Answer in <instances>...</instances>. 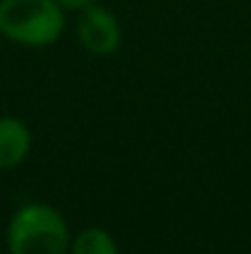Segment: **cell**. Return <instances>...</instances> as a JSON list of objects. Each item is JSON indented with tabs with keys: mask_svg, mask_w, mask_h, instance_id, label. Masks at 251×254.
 Masks as SVG:
<instances>
[{
	"mask_svg": "<svg viewBox=\"0 0 251 254\" xmlns=\"http://www.w3.org/2000/svg\"><path fill=\"white\" fill-rule=\"evenodd\" d=\"M79 12L82 15L77 22V37L84 50L96 57L113 55L121 45V25H118L116 15L96 2L82 7Z\"/></svg>",
	"mask_w": 251,
	"mask_h": 254,
	"instance_id": "cell-3",
	"label": "cell"
},
{
	"mask_svg": "<svg viewBox=\"0 0 251 254\" xmlns=\"http://www.w3.org/2000/svg\"><path fill=\"white\" fill-rule=\"evenodd\" d=\"M64 10H82L86 5H91V2H96V0H57Z\"/></svg>",
	"mask_w": 251,
	"mask_h": 254,
	"instance_id": "cell-6",
	"label": "cell"
},
{
	"mask_svg": "<svg viewBox=\"0 0 251 254\" xmlns=\"http://www.w3.org/2000/svg\"><path fill=\"white\" fill-rule=\"evenodd\" d=\"M32 146L30 128L15 116H0V170L20 166Z\"/></svg>",
	"mask_w": 251,
	"mask_h": 254,
	"instance_id": "cell-4",
	"label": "cell"
},
{
	"mask_svg": "<svg viewBox=\"0 0 251 254\" xmlns=\"http://www.w3.org/2000/svg\"><path fill=\"white\" fill-rule=\"evenodd\" d=\"M10 254H67L69 230L62 212L45 202L20 207L7 227Z\"/></svg>",
	"mask_w": 251,
	"mask_h": 254,
	"instance_id": "cell-1",
	"label": "cell"
},
{
	"mask_svg": "<svg viewBox=\"0 0 251 254\" xmlns=\"http://www.w3.org/2000/svg\"><path fill=\"white\" fill-rule=\"evenodd\" d=\"M57 0H0V35L25 47H47L64 30Z\"/></svg>",
	"mask_w": 251,
	"mask_h": 254,
	"instance_id": "cell-2",
	"label": "cell"
},
{
	"mask_svg": "<svg viewBox=\"0 0 251 254\" xmlns=\"http://www.w3.org/2000/svg\"><path fill=\"white\" fill-rule=\"evenodd\" d=\"M69 254H118V245L106 230L86 227L69 242Z\"/></svg>",
	"mask_w": 251,
	"mask_h": 254,
	"instance_id": "cell-5",
	"label": "cell"
}]
</instances>
